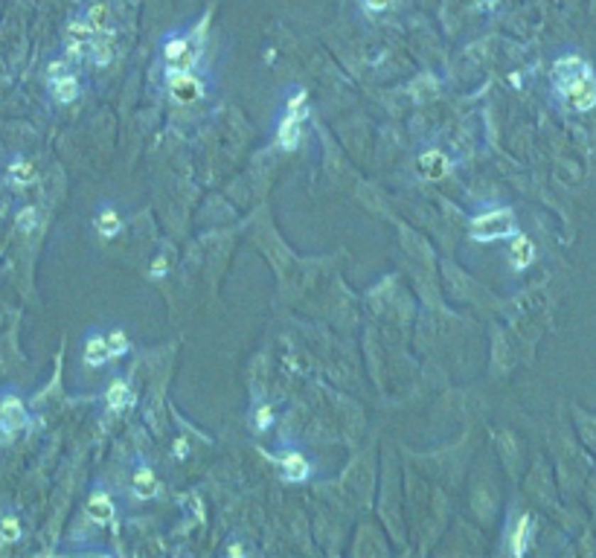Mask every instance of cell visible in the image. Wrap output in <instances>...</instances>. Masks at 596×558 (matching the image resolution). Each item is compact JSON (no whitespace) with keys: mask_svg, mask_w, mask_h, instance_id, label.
<instances>
[{"mask_svg":"<svg viewBox=\"0 0 596 558\" xmlns=\"http://www.w3.org/2000/svg\"><path fill=\"white\" fill-rule=\"evenodd\" d=\"M468 233L475 241H494V239H509L518 233V221L515 212L506 207H489L483 212H477L472 221H468Z\"/></svg>","mask_w":596,"mask_h":558,"instance_id":"1","label":"cell"},{"mask_svg":"<svg viewBox=\"0 0 596 558\" xmlns=\"http://www.w3.org/2000/svg\"><path fill=\"white\" fill-rule=\"evenodd\" d=\"M201 58V47L195 35H169L161 47V61L169 73H183V70H193Z\"/></svg>","mask_w":596,"mask_h":558,"instance_id":"2","label":"cell"},{"mask_svg":"<svg viewBox=\"0 0 596 558\" xmlns=\"http://www.w3.org/2000/svg\"><path fill=\"white\" fill-rule=\"evenodd\" d=\"M29 425V410L15 390L0 393V445L12 442L18 433Z\"/></svg>","mask_w":596,"mask_h":558,"instance_id":"3","label":"cell"},{"mask_svg":"<svg viewBox=\"0 0 596 558\" xmlns=\"http://www.w3.org/2000/svg\"><path fill=\"white\" fill-rule=\"evenodd\" d=\"M564 102H568L573 111H593L596 108V79L590 73V67L573 73L570 79L556 82Z\"/></svg>","mask_w":596,"mask_h":558,"instance_id":"4","label":"cell"},{"mask_svg":"<svg viewBox=\"0 0 596 558\" xmlns=\"http://www.w3.org/2000/svg\"><path fill=\"white\" fill-rule=\"evenodd\" d=\"M47 84H50V93L58 105H70L79 99L82 93V84L76 79V73H70V67L65 61H53L50 70H47Z\"/></svg>","mask_w":596,"mask_h":558,"instance_id":"5","label":"cell"},{"mask_svg":"<svg viewBox=\"0 0 596 558\" xmlns=\"http://www.w3.org/2000/svg\"><path fill=\"white\" fill-rule=\"evenodd\" d=\"M300 102H305V93H303V90H297V97L291 99L286 116H282L279 126H276V143H279V148H286V151L297 148V143L303 140V119H305V111H303V108L297 111Z\"/></svg>","mask_w":596,"mask_h":558,"instance_id":"6","label":"cell"},{"mask_svg":"<svg viewBox=\"0 0 596 558\" xmlns=\"http://www.w3.org/2000/svg\"><path fill=\"white\" fill-rule=\"evenodd\" d=\"M166 90H169L172 102H178V105H190V102H195V99H201V97H204V82H201L193 70L169 73V79H166Z\"/></svg>","mask_w":596,"mask_h":558,"instance_id":"7","label":"cell"},{"mask_svg":"<svg viewBox=\"0 0 596 558\" xmlns=\"http://www.w3.org/2000/svg\"><path fill=\"white\" fill-rule=\"evenodd\" d=\"M93 38H97V29H93V26L85 21V15H82V18H73V21L67 23V29H65V47H67V55H70V58H87Z\"/></svg>","mask_w":596,"mask_h":558,"instance_id":"8","label":"cell"},{"mask_svg":"<svg viewBox=\"0 0 596 558\" xmlns=\"http://www.w3.org/2000/svg\"><path fill=\"white\" fill-rule=\"evenodd\" d=\"M276 465H279V474L286 483H305L311 474V465L308 459L297 451V448H286L276 454Z\"/></svg>","mask_w":596,"mask_h":558,"instance_id":"9","label":"cell"},{"mask_svg":"<svg viewBox=\"0 0 596 558\" xmlns=\"http://www.w3.org/2000/svg\"><path fill=\"white\" fill-rule=\"evenodd\" d=\"M85 512H87V518L97 523V526L111 523L114 515H117V503H114V498H111V491H105V488H93L90 498H87V503H85Z\"/></svg>","mask_w":596,"mask_h":558,"instance_id":"10","label":"cell"},{"mask_svg":"<svg viewBox=\"0 0 596 558\" xmlns=\"http://www.w3.org/2000/svg\"><path fill=\"white\" fill-rule=\"evenodd\" d=\"M131 491H134L137 500H151V498H158L161 480H158V474H154V469H151L148 462H137V465H134V471H131Z\"/></svg>","mask_w":596,"mask_h":558,"instance_id":"11","label":"cell"},{"mask_svg":"<svg viewBox=\"0 0 596 558\" xmlns=\"http://www.w3.org/2000/svg\"><path fill=\"white\" fill-rule=\"evenodd\" d=\"M416 169H419V175H422L425 180H439V177L448 175L451 163H448V158H445V154L439 151V148H428V151L419 154Z\"/></svg>","mask_w":596,"mask_h":558,"instance_id":"12","label":"cell"},{"mask_svg":"<svg viewBox=\"0 0 596 558\" xmlns=\"http://www.w3.org/2000/svg\"><path fill=\"white\" fill-rule=\"evenodd\" d=\"M111 361V352H108V340H105V334L102 332H87L85 334V363L87 366H93V369H99V366H105Z\"/></svg>","mask_w":596,"mask_h":558,"instance_id":"13","label":"cell"},{"mask_svg":"<svg viewBox=\"0 0 596 558\" xmlns=\"http://www.w3.org/2000/svg\"><path fill=\"white\" fill-rule=\"evenodd\" d=\"M105 405L111 413H119L125 407L134 405V390L129 387L125 378H111V384L105 387Z\"/></svg>","mask_w":596,"mask_h":558,"instance_id":"14","label":"cell"},{"mask_svg":"<svg viewBox=\"0 0 596 558\" xmlns=\"http://www.w3.org/2000/svg\"><path fill=\"white\" fill-rule=\"evenodd\" d=\"M532 259H536V244H532L526 236L515 233L512 236V247H509V265L515 270H524L532 265Z\"/></svg>","mask_w":596,"mask_h":558,"instance_id":"15","label":"cell"},{"mask_svg":"<svg viewBox=\"0 0 596 558\" xmlns=\"http://www.w3.org/2000/svg\"><path fill=\"white\" fill-rule=\"evenodd\" d=\"M529 538H532V518L521 515L518 523L512 526V535H509V552L512 555H524L526 547H529Z\"/></svg>","mask_w":596,"mask_h":558,"instance_id":"16","label":"cell"},{"mask_svg":"<svg viewBox=\"0 0 596 558\" xmlns=\"http://www.w3.org/2000/svg\"><path fill=\"white\" fill-rule=\"evenodd\" d=\"M6 177H9V183L12 186H29L36 177H38V169H36V163H29V160H23V158H18V160H12L9 163V169H6Z\"/></svg>","mask_w":596,"mask_h":558,"instance_id":"17","label":"cell"},{"mask_svg":"<svg viewBox=\"0 0 596 558\" xmlns=\"http://www.w3.org/2000/svg\"><path fill=\"white\" fill-rule=\"evenodd\" d=\"M97 230L105 236V239H111V236H117L119 230H122V219L117 215V209H111V207H102L99 212H97Z\"/></svg>","mask_w":596,"mask_h":558,"instance_id":"18","label":"cell"},{"mask_svg":"<svg viewBox=\"0 0 596 558\" xmlns=\"http://www.w3.org/2000/svg\"><path fill=\"white\" fill-rule=\"evenodd\" d=\"M85 21L97 29V33H105V29H111V9L105 4H90L85 9Z\"/></svg>","mask_w":596,"mask_h":558,"instance_id":"19","label":"cell"},{"mask_svg":"<svg viewBox=\"0 0 596 558\" xmlns=\"http://www.w3.org/2000/svg\"><path fill=\"white\" fill-rule=\"evenodd\" d=\"M587 65L579 58V55H564V58H558L556 65H553V76H556V82H561V79H570L573 73H579V70H585Z\"/></svg>","mask_w":596,"mask_h":558,"instance_id":"20","label":"cell"},{"mask_svg":"<svg viewBox=\"0 0 596 558\" xmlns=\"http://www.w3.org/2000/svg\"><path fill=\"white\" fill-rule=\"evenodd\" d=\"M21 538V520L15 512H6L0 518V544H15Z\"/></svg>","mask_w":596,"mask_h":558,"instance_id":"21","label":"cell"},{"mask_svg":"<svg viewBox=\"0 0 596 558\" xmlns=\"http://www.w3.org/2000/svg\"><path fill=\"white\" fill-rule=\"evenodd\" d=\"M105 340H108V352H111V358H122V355H129V349H131V340H129V334H125L122 329H114Z\"/></svg>","mask_w":596,"mask_h":558,"instance_id":"22","label":"cell"},{"mask_svg":"<svg viewBox=\"0 0 596 558\" xmlns=\"http://www.w3.org/2000/svg\"><path fill=\"white\" fill-rule=\"evenodd\" d=\"M15 224H18V230H21V233H33V230H36V224H38V209H36V207H23V209L18 212Z\"/></svg>","mask_w":596,"mask_h":558,"instance_id":"23","label":"cell"},{"mask_svg":"<svg viewBox=\"0 0 596 558\" xmlns=\"http://www.w3.org/2000/svg\"><path fill=\"white\" fill-rule=\"evenodd\" d=\"M271 425H273V410H271L268 405H259L256 413H254V427L262 433V430H268Z\"/></svg>","mask_w":596,"mask_h":558,"instance_id":"24","label":"cell"},{"mask_svg":"<svg viewBox=\"0 0 596 558\" xmlns=\"http://www.w3.org/2000/svg\"><path fill=\"white\" fill-rule=\"evenodd\" d=\"M393 4H396V0H364V9H369V12H384Z\"/></svg>","mask_w":596,"mask_h":558,"instance_id":"25","label":"cell"}]
</instances>
